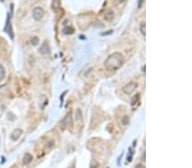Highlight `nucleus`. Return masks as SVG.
Instances as JSON below:
<instances>
[{
  "label": "nucleus",
  "instance_id": "obj_1",
  "mask_svg": "<svg viewBox=\"0 0 192 168\" xmlns=\"http://www.w3.org/2000/svg\"><path fill=\"white\" fill-rule=\"evenodd\" d=\"M123 63H124L123 55L120 53L116 52V53L112 54L111 55H109L107 58V60H105L104 65H105V67H106L107 70L116 71L122 66Z\"/></svg>",
  "mask_w": 192,
  "mask_h": 168
},
{
  "label": "nucleus",
  "instance_id": "obj_2",
  "mask_svg": "<svg viewBox=\"0 0 192 168\" xmlns=\"http://www.w3.org/2000/svg\"><path fill=\"white\" fill-rule=\"evenodd\" d=\"M45 15V10L41 7H36L33 10V17L35 21H39Z\"/></svg>",
  "mask_w": 192,
  "mask_h": 168
},
{
  "label": "nucleus",
  "instance_id": "obj_3",
  "mask_svg": "<svg viewBox=\"0 0 192 168\" xmlns=\"http://www.w3.org/2000/svg\"><path fill=\"white\" fill-rule=\"evenodd\" d=\"M138 87V84L136 83H127L126 86L123 87L122 90L126 94H131L132 93L134 92V90L137 88Z\"/></svg>",
  "mask_w": 192,
  "mask_h": 168
},
{
  "label": "nucleus",
  "instance_id": "obj_4",
  "mask_svg": "<svg viewBox=\"0 0 192 168\" xmlns=\"http://www.w3.org/2000/svg\"><path fill=\"white\" fill-rule=\"evenodd\" d=\"M21 134H22V130L20 128H15L11 133V139L14 141H16L20 138Z\"/></svg>",
  "mask_w": 192,
  "mask_h": 168
},
{
  "label": "nucleus",
  "instance_id": "obj_5",
  "mask_svg": "<svg viewBox=\"0 0 192 168\" xmlns=\"http://www.w3.org/2000/svg\"><path fill=\"white\" fill-rule=\"evenodd\" d=\"M39 52L41 54H46L50 53V47H49V45L46 42H44L42 44V46L39 48Z\"/></svg>",
  "mask_w": 192,
  "mask_h": 168
},
{
  "label": "nucleus",
  "instance_id": "obj_6",
  "mask_svg": "<svg viewBox=\"0 0 192 168\" xmlns=\"http://www.w3.org/2000/svg\"><path fill=\"white\" fill-rule=\"evenodd\" d=\"M11 26H10V23H9V15H8V19H7V24H6V28H5V31L9 33V35L10 36L11 38H14V34L12 33V31H11Z\"/></svg>",
  "mask_w": 192,
  "mask_h": 168
},
{
  "label": "nucleus",
  "instance_id": "obj_7",
  "mask_svg": "<svg viewBox=\"0 0 192 168\" xmlns=\"http://www.w3.org/2000/svg\"><path fill=\"white\" fill-rule=\"evenodd\" d=\"M70 122H71V113H68V115H67L64 120L62 121V125L64 126L62 127L63 130L65 129V127L68 126V124H70Z\"/></svg>",
  "mask_w": 192,
  "mask_h": 168
},
{
  "label": "nucleus",
  "instance_id": "obj_8",
  "mask_svg": "<svg viewBox=\"0 0 192 168\" xmlns=\"http://www.w3.org/2000/svg\"><path fill=\"white\" fill-rule=\"evenodd\" d=\"M32 160H33V156L30 154L27 153L24 155V158H23V163H24V165H28L32 161Z\"/></svg>",
  "mask_w": 192,
  "mask_h": 168
},
{
  "label": "nucleus",
  "instance_id": "obj_9",
  "mask_svg": "<svg viewBox=\"0 0 192 168\" xmlns=\"http://www.w3.org/2000/svg\"><path fill=\"white\" fill-rule=\"evenodd\" d=\"M81 118H82V113L80 109H77V110L75 111V121L79 122L81 120Z\"/></svg>",
  "mask_w": 192,
  "mask_h": 168
},
{
  "label": "nucleus",
  "instance_id": "obj_10",
  "mask_svg": "<svg viewBox=\"0 0 192 168\" xmlns=\"http://www.w3.org/2000/svg\"><path fill=\"white\" fill-rule=\"evenodd\" d=\"M139 97H140V94L138 93V94H136V95L132 98V101H131V105H132V106H133V105H136V103H137L138 100L139 99Z\"/></svg>",
  "mask_w": 192,
  "mask_h": 168
},
{
  "label": "nucleus",
  "instance_id": "obj_11",
  "mask_svg": "<svg viewBox=\"0 0 192 168\" xmlns=\"http://www.w3.org/2000/svg\"><path fill=\"white\" fill-rule=\"evenodd\" d=\"M146 25H145V22H142L141 24H140V32H141V33L145 36L146 35Z\"/></svg>",
  "mask_w": 192,
  "mask_h": 168
},
{
  "label": "nucleus",
  "instance_id": "obj_12",
  "mask_svg": "<svg viewBox=\"0 0 192 168\" xmlns=\"http://www.w3.org/2000/svg\"><path fill=\"white\" fill-rule=\"evenodd\" d=\"M5 77V70L4 68L0 65V81H2Z\"/></svg>",
  "mask_w": 192,
  "mask_h": 168
},
{
  "label": "nucleus",
  "instance_id": "obj_13",
  "mask_svg": "<svg viewBox=\"0 0 192 168\" xmlns=\"http://www.w3.org/2000/svg\"><path fill=\"white\" fill-rule=\"evenodd\" d=\"M113 18H114V12L112 10H109L108 13L106 15V19L108 20V21H111Z\"/></svg>",
  "mask_w": 192,
  "mask_h": 168
},
{
  "label": "nucleus",
  "instance_id": "obj_14",
  "mask_svg": "<svg viewBox=\"0 0 192 168\" xmlns=\"http://www.w3.org/2000/svg\"><path fill=\"white\" fill-rule=\"evenodd\" d=\"M128 122H129V118H128L127 116H126L122 119V123H123L124 125H127Z\"/></svg>",
  "mask_w": 192,
  "mask_h": 168
},
{
  "label": "nucleus",
  "instance_id": "obj_15",
  "mask_svg": "<svg viewBox=\"0 0 192 168\" xmlns=\"http://www.w3.org/2000/svg\"><path fill=\"white\" fill-rule=\"evenodd\" d=\"M32 42H33V45H37L39 43V38L37 37H33V38L32 39Z\"/></svg>",
  "mask_w": 192,
  "mask_h": 168
},
{
  "label": "nucleus",
  "instance_id": "obj_16",
  "mask_svg": "<svg viewBox=\"0 0 192 168\" xmlns=\"http://www.w3.org/2000/svg\"><path fill=\"white\" fill-rule=\"evenodd\" d=\"M144 0H138V8H141L143 3H144Z\"/></svg>",
  "mask_w": 192,
  "mask_h": 168
},
{
  "label": "nucleus",
  "instance_id": "obj_17",
  "mask_svg": "<svg viewBox=\"0 0 192 168\" xmlns=\"http://www.w3.org/2000/svg\"><path fill=\"white\" fill-rule=\"evenodd\" d=\"M122 156H123V153H122V154H120V156H119V158H118V162H117V163H118V165H120V159H121V157H122Z\"/></svg>",
  "mask_w": 192,
  "mask_h": 168
},
{
  "label": "nucleus",
  "instance_id": "obj_18",
  "mask_svg": "<svg viewBox=\"0 0 192 168\" xmlns=\"http://www.w3.org/2000/svg\"><path fill=\"white\" fill-rule=\"evenodd\" d=\"M135 168H144V167L143 165H140V164H139V165H137V166L135 167Z\"/></svg>",
  "mask_w": 192,
  "mask_h": 168
},
{
  "label": "nucleus",
  "instance_id": "obj_19",
  "mask_svg": "<svg viewBox=\"0 0 192 168\" xmlns=\"http://www.w3.org/2000/svg\"><path fill=\"white\" fill-rule=\"evenodd\" d=\"M119 1H120V3H124V2H125V1H126V0H119Z\"/></svg>",
  "mask_w": 192,
  "mask_h": 168
},
{
  "label": "nucleus",
  "instance_id": "obj_20",
  "mask_svg": "<svg viewBox=\"0 0 192 168\" xmlns=\"http://www.w3.org/2000/svg\"><path fill=\"white\" fill-rule=\"evenodd\" d=\"M1 1H3V0H1Z\"/></svg>",
  "mask_w": 192,
  "mask_h": 168
}]
</instances>
